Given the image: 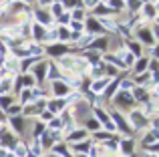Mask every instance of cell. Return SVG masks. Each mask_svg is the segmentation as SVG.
<instances>
[{
    "mask_svg": "<svg viewBox=\"0 0 159 157\" xmlns=\"http://www.w3.org/2000/svg\"><path fill=\"white\" fill-rule=\"evenodd\" d=\"M54 91H57L58 95H62V93H65V87H62V85H58V87H54Z\"/></svg>",
    "mask_w": 159,
    "mask_h": 157,
    "instance_id": "1",
    "label": "cell"
}]
</instances>
